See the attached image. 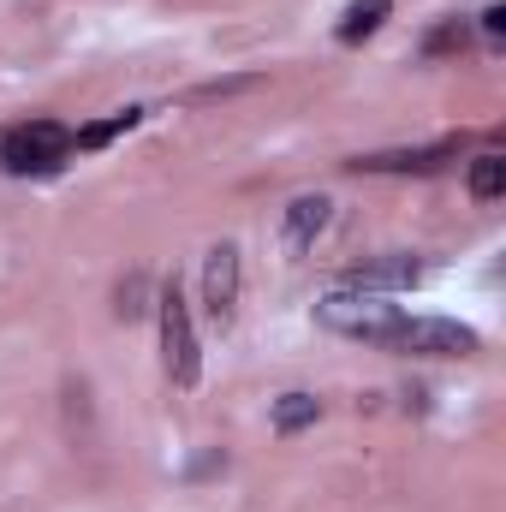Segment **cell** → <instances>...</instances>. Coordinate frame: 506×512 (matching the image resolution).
Instances as JSON below:
<instances>
[{
  "instance_id": "12",
  "label": "cell",
  "mask_w": 506,
  "mask_h": 512,
  "mask_svg": "<svg viewBox=\"0 0 506 512\" xmlns=\"http://www.w3.org/2000/svg\"><path fill=\"white\" fill-rule=\"evenodd\" d=\"M316 411H322V405H316L310 393H286V399L274 405V429H280V435H292V429L316 423Z\"/></svg>"
},
{
  "instance_id": "7",
  "label": "cell",
  "mask_w": 506,
  "mask_h": 512,
  "mask_svg": "<svg viewBox=\"0 0 506 512\" xmlns=\"http://www.w3.org/2000/svg\"><path fill=\"white\" fill-rule=\"evenodd\" d=\"M447 155H453V143H441V149H399V155H358L352 167L358 173H435Z\"/></svg>"
},
{
  "instance_id": "8",
  "label": "cell",
  "mask_w": 506,
  "mask_h": 512,
  "mask_svg": "<svg viewBox=\"0 0 506 512\" xmlns=\"http://www.w3.org/2000/svg\"><path fill=\"white\" fill-rule=\"evenodd\" d=\"M322 227H328V197H298L286 209V251H310Z\"/></svg>"
},
{
  "instance_id": "3",
  "label": "cell",
  "mask_w": 506,
  "mask_h": 512,
  "mask_svg": "<svg viewBox=\"0 0 506 512\" xmlns=\"http://www.w3.org/2000/svg\"><path fill=\"white\" fill-rule=\"evenodd\" d=\"M66 155H72V131L54 126V120H30V126H12L0 137V167L6 173H54Z\"/></svg>"
},
{
  "instance_id": "13",
  "label": "cell",
  "mask_w": 506,
  "mask_h": 512,
  "mask_svg": "<svg viewBox=\"0 0 506 512\" xmlns=\"http://www.w3.org/2000/svg\"><path fill=\"white\" fill-rule=\"evenodd\" d=\"M447 48H465V24L453 18V24H441L435 36H429V54H447Z\"/></svg>"
},
{
  "instance_id": "4",
  "label": "cell",
  "mask_w": 506,
  "mask_h": 512,
  "mask_svg": "<svg viewBox=\"0 0 506 512\" xmlns=\"http://www.w3.org/2000/svg\"><path fill=\"white\" fill-rule=\"evenodd\" d=\"M322 322H328L334 334H352V340L381 346V334L399 322V304H387L381 292H334V298L322 304Z\"/></svg>"
},
{
  "instance_id": "5",
  "label": "cell",
  "mask_w": 506,
  "mask_h": 512,
  "mask_svg": "<svg viewBox=\"0 0 506 512\" xmlns=\"http://www.w3.org/2000/svg\"><path fill=\"white\" fill-rule=\"evenodd\" d=\"M203 304L215 322H233V304H239V245H215L203 262Z\"/></svg>"
},
{
  "instance_id": "9",
  "label": "cell",
  "mask_w": 506,
  "mask_h": 512,
  "mask_svg": "<svg viewBox=\"0 0 506 512\" xmlns=\"http://www.w3.org/2000/svg\"><path fill=\"white\" fill-rule=\"evenodd\" d=\"M387 12H393V0H352L346 18H340V42H364V36H376Z\"/></svg>"
},
{
  "instance_id": "6",
  "label": "cell",
  "mask_w": 506,
  "mask_h": 512,
  "mask_svg": "<svg viewBox=\"0 0 506 512\" xmlns=\"http://www.w3.org/2000/svg\"><path fill=\"white\" fill-rule=\"evenodd\" d=\"M417 262L411 256H381V262H358V268H346V292H399V286H417Z\"/></svg>"
},
{
  "instance_id": "11",
  "label": "cell",
  "mask_w": 506,
  "mask_h": 512,
  "mask_svg": "<svg viewBox=\"0 0 506 512\" xmlns=\"http://www.w3.org/2000/svg\"><path fill=\"white\" fill-rule=\"evenodd\" d=\"M137 120H143L137 108H126V114H108V120H96V126L78 131V137H72V149H108V143H114V137H126Z\"/></svg>"
},
{
  "instance_id": "2",
  "label": "cell",
  "mask_w": 506,
  "mask_h": 512,
  "mask_svg": "<svg viewBox=\"0 0 506 512\" xmlns=\"http://www.w3.org/2000/svg\"><path fill=\"white\" fill-rule=\"evenodd\" d=\"M155 304H161V358H167V376H173V387H197L203 358H197V328H191V304H185L179 280H167Z\"/></svg>"
},
{
  "instance_id": "14",
  "label": "cell",
  "mask_w": 506,
  "mask_h": 512,
  "mask_svg": "<svg viewBox=\"0 0 506 512\" xmlns=\"http://www.w3.org/2000/svg\"><path fill=\"white\" fill-rule=\"evenodd\" d=\"M483 30H489V36H501V30H506V6H489V12H483Z\"/></svg>"
},
{
  "instance_id": "10",
  "label": "cell",
  "mask_w": 506,
  "mask_h": 512,
  "mask_svg": "<svg viewBox=\"0 0 506 512\" xmlns=\"http://www.w3.org/2000/svg\"><path fill=\"white\" fill-rule=\"evenodd\" d=\"M501 191H506V155L489 149V155L471 161V197H477V203H495Z\"/></svg>"
},
{
  "instance_id": "1",
  "label": "cell",
  "mask_w": 506,
  "mask_h": 512,
  "mask_svg": "<svg viewBox=\"0 0 506 512\" xmlns=\"http://www.w3.org/2000/svg\"><path fill=\"white\" fill-rule=\"evenodd\" d=\"M381 346L411 352V358H465V352H477V334L465 322H447V316H405L399 310V322L381 334Z\"/></svg>"
}]
</instances>
